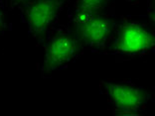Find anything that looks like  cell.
Returning <instances> with one entry per match:
<instances>
[{
	"label": "cell",
	"instance_id": "1",
	"mask_svg": "<svg viewBox=\"0 0 155 116\" xmlns=\"http://www.w3.org/2000/svg\"><path fill=\"white\" fill-rule=\"evenodd\" d=\"M155 49V31L136 21L120 24L116 29L112 51L116 55L135 57Z\"/></svg>",
	"mask_w": 155,
	"mask_h": 116
},
{
	"label": "cell",
	"instance_id": "2",
	"mask_svg": "<svg viewBox=\"0 0 155 116\" xmlns=\"http://www.w3.org/2000/svg\"><path fill=\"white\" fill-rule=\"evenodd\" d=\"M101 92L120 115L139 114L148 101V94L142 87L127 82H101Z\"/></svg>",
	"mask_w": 155,
	"mask_h": 116
},
{
	"label": "cell",
	"instance_id": "3",
	"mask_svg": "<svg viewBox=\"0 0 155 116\" xmlns=\"http://www.w3.org/2000/svg\"><path fill=\"white\" fill-rule=\"evenodd\" d=\"M75 35L58 33L53 36L45 47L43 71L53 72L64 68L79 54L80 43Z\"/></svg>",
	"mask_w": 155,
	"mask_h": 116
},
{
	"label": "cell",
	"instance_id": "4",
	"mask_svg": "<svg viewBox=\"0 0 155 116\" xmlns=\"http://www.w3.org/2000/svg\"><path fill=\"white\" fill-rule=\"evenodd\" d=\"M76 24V36L79 41L94 51L103 50L112 31V22L101 14L90 16Z\"/></svg>",
	"mask_w": 155,
	"mask_h": 116
},
{
	"label": "cell",
	"instance_id": "5",
	"mask_svg": "<svg viewBox=\"0 0 155 116\" xmlns=\"http://www.w3.org/2000/svg\"><path fill=\"white\" fill-rule=\"evenodd\" d=\"M61 0H35L24 11L29 31L34 36H40L49 30L60 13Z\"/></svg>",
	"mask_w": 155,
	"mask_h": 116
},
{
	"label": "cell",
	"instance_id": "6",
	"mask_svg": "<svg viewBox=\"0 0 155 116\" xmlns=\"http://www.w3.org/2000/svg\"><path fill=\"white\" fill-rule=\"evenodd\" d=\"M107 2L108 0H77L73 13L74 22L100 14L107 6Z\"/></svg>",
	"mask_w": 155,
	"mask_h": 116
},
{
	"label": "cell",
	"instance_id": "7",
	"mask_svg": "<svg viewBox=\"0 0 155 116\" xmlns=\"http://www.w3.org/2000/svg\"><path fill=\"white\" fill-rule=\"evenodd\" d=\"M150 16H151V19H152V21L155 23V7L153 8V10H151V12H150Z\"/></svg>",
	"mask_w": 155,
	"mask_h": 116
},
{
	"label": "cell",
	"instance_id": "8",
	"mask_svg": "<svg viewBox=\"0 0 155 116\" xmlns=\"http://www.w3.org/2000/svg\"><path fill=\"white\" fill-rule=\"evenodd\" d=\"M2 27H3V21H2V15H1V12H0V31L2 30Z\"/></svg>",
	"mask_w": 155,
	"mask_h": 116
},
{
	"label": "cell",
	"instance_id": "9",
	"mask_svg": "<svg viewBox=\"0 0 155 116\" xmlns=\"http://www.w3.org/2000/svg\"><path fill=\"white\" fill-rule=\"evenodd\" d=\"M16 2H24V1H26V0H15Z\"/></svg>",
	"mask_w": 155,
	"mask_h": 116
},
{
	"label": "cell",
	"instance_id": "10",
	"mask_svg": "<svg viewBox=\"0 0 155 116\" xmlns=\"http://www.w3.org/2000/svg\"><path fill=\"white\" fill-rule=\"evenodd\" d=\"M127 1H129V2H134V1H136V0H127Z\"/></svg>",
	"mask_w": 155,
	"mask_h": 116
},
{
	"label": "cell",
	"instance_id": "11",
	"mask_svg": "<svg viewBox=\"0 0 155 116\" xmlns=\"http://www.w3.org/2000/svg\"><path fill=\"white\" fill-rule=\"evenodd\" d=\"M153 3H154V7H155V0H153Z\"/></svg>",
	"mask_w": 155,
	"mask_h": 116
}]
</instances>
